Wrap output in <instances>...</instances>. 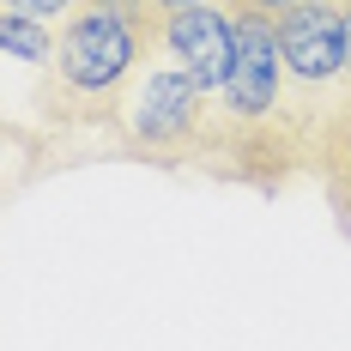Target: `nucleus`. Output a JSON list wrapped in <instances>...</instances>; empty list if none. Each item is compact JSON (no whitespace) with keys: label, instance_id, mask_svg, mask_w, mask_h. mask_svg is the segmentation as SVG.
<instances>
[{"label":"nucleus","instance_id":"6e6552de","mask_svg":"<svg viewBox=\"0 0 351 351\" xmlns=\"http://www.w3.org/2000/svg\"><path fill=\"white\" fill-rule=\"evenodd\" d=\"M158 6H164V12H170V6H188V0H158Z\"/></svg>","mask_w":351,"mask_h":351},{"label":"nucleus","instance_id":"423d86ee","mask_svg":"<svg viewBox=\"0 0 351 351\" xmlns=\"http://www.w3.org/2000/svg\"><path fill=\"white\" fill-rule=\"evenodd\" d=\"M6 12H31V19H49V25H61V19H73L85 0H0Z\"/></svg>","mask_w":351,"mask_h":351},{"label":"nucleus","instance_id":"f03ea898","mask_svg":"<svg viewBox=\"0 0 351 351\" xmlns=\"http://www.w3.org/2000/svg\"><path fill=\"white\" fill-rule=\"evenodd\" d=\"M206 115L212 97L200 91V79L176 55L152 49V61L134 73V85L121 91V104L109 115V152L152 164V170H200Z\"/></svg>","mask_w":351,"mask_h":351},{"label":"nucleus","instance_id":"0eeeda50","mask_svg":"<svg viewBox=\"0 0 351 351\" xmlns=\"http://www.w3.org/2000/svg\"><path fill=\"white\" fill-rule=\"evenodd\" d=\"M254 6H267V12H285V6H297V0H254Z\"/></svg>","mask_w":351,"mask_h":351},{"label":"nucleus","instance_id":"7ed1b4c3","mask_svg":"<svg viewBox=\"0 0 351 351\" xmlns=\"http://www.w3.org/2000/svg\"><path fill=\"white\" fill-rule=\"evenodd\" d=\"M285 79H291V128L309 170L321 176L327 145L346 109V0H297L279 12Z\"/></svg>","mask_w":351,"mask_h":351},{"label":"nucleus","instance_id":"20e7f679","mask_svg":"<svg viewBox=\"0 0 351 351\" xmlns=\"http://www.w3.org/2000/svg\"><path fill=\"white\" fill-rule=\"evenodd\" d=\"M158 49L176 55L182 67L194 73L206 97H218L224 79H230V61H237V12H230V0H188V6H170L164 25H158Z\"/></svg>","mask_w":351,"mask_h":351},{"label":"nucleus","instance_id":"39448f33","mask_svg":"<svg viewBox=\"0 0 351 351\" xmlns=\"http://www.w3.org/2000/svg\"><path fill=\"white\" fill-rule=\"evenodd\" d=\"M55 36H61V25L31 19V12H6V6H0V55H6V61L49 67V61H55Z\"/></svg>","mask_w":351,"mask_h":351},{"label":"nucleus","instance_id":"f257e3e1","mask_svg":"<svg viewBox=\"0 0 351 351\" xmlns=\"http://www.w3.org/2000/svg\"><path fill=\"white\" fill-rule=\"evenodd\" d=\"M158 0H85L61 19L55 61L43 67V115L61 128H109L121 91L158 49Z\"/></svg>","mask_w":351,"mask_h":351}]
</instances>
